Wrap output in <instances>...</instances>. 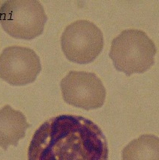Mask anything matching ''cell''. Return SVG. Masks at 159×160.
I'll list each match as a JSON object with an SVG mask.
<instances>
[{
    "mask_svg": "<svg viewBox=\"0 0 159 160\" xmlns=\"http://www.w3.org/2000/svg\"><path fill=\"white\" fill-rule=\"evenodd\" d=\"M48 17L37 0H10L0 7V24L8 34L30 40L43 33Z\"/></svg>",
    "mask_w": 159,
    "mask_h": 160,
    "instance_id": "obj_3",
    "label": "cell"
},
{
    "mask_svg": "<svg viewBox=\"0 0 159 160\" xmlns=\"http://www.w3.org/2000/svg\"><path fill=\"white\" fill-rule=\"evenodd\" d=\"M103 35L98 26L88 20H77L66 28L61 47L69 61L78 64L93 62L101 53Z\"/></svg>",
    "mask_w": 159,
    "mask_h": 160,
    "instance_id": "obj_4",
    "label": "cell"
},
{
    "mask_svg": "<svg viewBox=\"0 0 159 160\" xmlns=\"http://www.w3.org/2000/svg\"><path fill=\"white\" fill-rule=\"evenodd\" d=\"M123 160H159V137L144 134L132 140L122 152Z\"/></svg>",
    "mask_w": 159,
    "mask_h": 160,
    "instance_id": "obj_8",
    "label": "cell"
},
{
    "mask_svg": "<svg viewBox=\"0 0 159 160\" xmlns=\"http://www.w3.org/2000/svg\"><path fill=\"white\" fill-rule=\"evenodd\" d=\"M41 68L40 57L29 48L10 46L0 54V78L10 85L34 82Z\"/></svg>",
    "mask_w": 159,
    "mask_h": 160,
    "instance_id": "obj_6",
    "label": "cell"
},
{
    "mask_svg": "<svg viewBox=\"0 0 159 160\" xmlns=\"http://www.w3.org/2000/svg\"><path fill=\"white\" fill-rule=\"evenodd\" d=\"M64 101L86 111L101 108L106 91L102 81L93 73L70 71L60 82Z\"/></svg>",
    "mask_w": 159,
    "mask_h": 160,
    "instance_id": "obj_5",
    "label": "cell"
},
{
    "mask_svg": "<svg viewBox=\"0 0 159 160\" xmlns=\"http://www.w3.org/2000/svg\"><path fill=\"white\" fill-rule=\"evenodd\" d=\"M30 127L25 115L7 105L0 110V147L5 151L8 146H17L20 139L25 137Z\"/></svg>",
    "mask_w": 159,
    "mask_h": 160,
    "instance_id": "obj_7",
    "label": "cell"
},
{
    "mask_svg": "<svg viewBox=\"0 0 159 160\" xmlns=\"http://www.w3.org/2000/svg\"><path fill=\"white\" fill-rule=\"evenodd\" d=\"M105 135L92 120L63 114L45 121L35 131L28 160H108Z\"/></svg>",
    "mask_w": 159,
    "mask_h": 160,
    "instance_id": "obj_1",
    "label": "cell"
},
{
    "mask_svg": "<svg viewBox=\"0 0 159 160\" xmlns=\"http://www.w3.org/2000/svg\"><path fill=\"white\" fill-rule=\"evenodd\" d=\"M156 53L154 42L145 32L129 29L112 40L109 57L114 68L129 77L150 69L155 62Z\"/></svg>",
    "mask_w": 159,
    "mask_h": 160,
    "instance_id": "obj_2",
    "label": "cell"
}]
</instances>
